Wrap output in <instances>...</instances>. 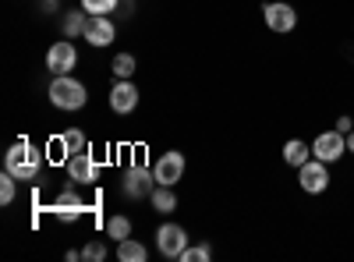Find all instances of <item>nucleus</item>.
<instances>
[{"instance_id": "obj_27", "label": "nucleus", "mask_w": 354, "mask_h": 262, "mask_svg": "<svg viewBox=\"0 0 354 262\" xmlns=\"http://www.w3.org/2000/svg\"><path fill=\"white\" fill-rule=\"evenodd\" d=\"M347 153H351V156H354V131H351V135H347Z\"/></svg>"}, {"instance_id": "obj_20", "label": "nucleus", "mask_w": 354, "mask_h": 262, "mask_svg": "<svg viewBox=\"0 0 354 262\" xmlns=\"http://www.w3.org/2000/svg\"><path fill=\"white\" fill-rule=\"evenodd\" d=\"M61 138H64V149H68V156H75V153H85V149H88V138H85V135H82L78 128L64 131Z\"/></svg>"}, {"instance_id": "obj_3", "label": "nucleus", "mask_w": 354, "mask_h": 262, "mask_svg": "<svg viewBox=\"0 0 354 262\" xmlns=\"http://www.w3.org/2000/svg\"><path fill=\"white\" fill-rule=\"evenodd\" d=\"M262 21H266L270 32L287 36V32L298 28V11H294L287 0H270V4H262Z\"/></svg>"}, {"instance_id": "obj_1", "label": "nucleus", "mask_w": 354, "mask_h": 262, "mask_svg": "<svg viewBox=\"0 0 354 262\" xmlns=\"http://www.w3.org/2000/svg\"><path fill=\"white\" fill-rule=\"evenodd\" d=\"M43 160H46V153H39L32 142H15L11 149H8V156H4V170L8 174H15L18 181H36L39 178V170H43Z\"/></svg>"}, {"instance_id": "obj_4", "label": "nucleus", "mask_w": 354, "mask_h": 262, "mask_svg": "<svg viewBox=\"0 0 354 262\" xmlns=\"http://www.w3.org/2000/svg\"><path fill=\"white\" fill-rule=\"evenodd\" d=\"M344 153H347V135L344 131H319L315 138H312V156L315 160H322V163H340L344 160Z\"/></svg>"}, {"instance_id": "obj_9", "label": "nucleus", "mask_w": 354, "mask_h": 262, "mask_svg": "<svg viewBox=\"0 0 354 262\" xmlns=\"http://www.w3.org/2000/svg\"><path fill=\"white\" fill-rule=\"evenodd\" d=\"M64 167H68V178H71L75 185H96V181H100V160L88 153V149H85V153H75Z\"/></svg>"}, {"instance_id": "obj_8", "label": "nucleus", "mask_w": 354, "mask_h": 262, "mask_svg": "<svg viewBox=\"0 0 354 262\" xmlns=\"http://www.w3.org/2000/svg\"><path fill=\"white\" fill-rule=\"evenodd\" d=\"M153 178H156V185H167V188H174L177 181L185 178V153H177V149L163 153V156L153 163Z\"/></svg>"}, {"instance_id": "obj_28", "label": "nucleus", "mask_w": 354, "mask_h": 262, "mask_svg": "<svg viewBox=\"0 0 354 262\" xmlns=\"http://www.w3.org/2000/svg\"><path fill=\"white\" fill-rule=\"evenodd\" d=\"M43 4H46V8H57V0H43Z\"/></svg>"}, {"instance_id": "obj_17", "label": "nucleus", "mask_w": 354, "mask_h": 262, "mask_svg": "<svg viewBox=\"0 0 354 262\" xmlns=\"http://www.w3.org/2000/svg\"><path fill=\"white\" fill-rule=\"evenodd\" d=\"M149 202H153V209H156L160 216H167V213L177 209V195H174V188H167V185H156L153 195H149Z\"/></svg>"}, {"instance_id": "obj_26", "label": "nucleus", "mask_w": 354, "mask_h": 262, "mask_svg": "<svg viewBox=\"0 0 354 262\" xmlns=\"http://www.w3.org/2000/svg\"><path fill=\"white\" fill-rule=\"evenodd\" d=\"M333 128H337V131H344V135H351V131H354V121H351V113H340Z\"/></svg>"}, {"instance_id": "obj_15", "label": "nucleus", "mask_w": 354, "mask_h": 262, "mask_svg": "<svg viewBox=\"0 0 354 262\" xmlns=\"http://www.w3.org/2000/svg\"><path fill=\"white\" fill-rule=\"evenodd\" d=\"M117 259L121 262H145L149 259V248L135 238H124V241H117Z\"/></svg>"}, {"instance_id": "obj_21", "label": "nucleus", "mask_w": 354, "mask_h": 262, "mask_svg": "<svg viewBox=\"0 0 354 262\" xmlns=\"http://www.w3.org/2000/svg\"><path fill=\"white\" fill-rule=\"evenodd\" d=\"M15 195H18V178L4 170V178H0V206H11Z\"/></svg>"}, {"instance_id": "obj_23", "label": "nucleus", "mask_w": 354, "mask_h": 262, "mask_svg": "<svg viewBox=\"0 0 354 262\" xmlns=\"http://www.w3.org/2000/svg\"><path fill=\"white\" fill-rule=\"evenodd\" d=\"M213 259V248L209 245H188L181 252V262H209Z\"/></svg>"}, {"instance_id": "obj_22", "label": "nucleus", "mask_w": 354, "mask_h": 262, "mask_svg": "<svg viewBox=\"0 0 354 262\" xmlns=\"http://www.w3.org/2000/svg\"><path fill=\"white\" fill-rule=\"evenodd\" d=\"M117 8H121V0H82V11L88 15H110Z\"/></svg>"}, {"instance_id": "obj_19", "label": "nucleus", "mask_w": 354, "mask_h": 262, "mask_svg": "<svg viewBox=\"0 0 354 262\" xmlns=\"http://www.w3.org/2000/svg\"><path fill=\"white\" fill-rule=\"evenodd\" d=\"M110 71H113L117 78H135V71H138L135 53H117V57H113V64H110Z\"/></svg>"}, {"instance_id": "obj_13", "label": "nucleus", "mask_w": 354, "mask_h": 262, "mask_svg": "<svg viewBox=\"0 0 354 262\" xmlns=\"http://www.w3.org/2000/svg\"><path fill=\"white\" fill-rule=\"evenodd\" d=\"M85 39H88V46H110L117 39V25L110 21V15H93L88 18Z\"/></svg>"}, {"instance_id": "obj_14", "label": "nucleus", "mask_w": 354, "mask_h": 262, "mask_svg": "<svg viewBox=\"0 0 354 262\" xmlns=\"http://www.w3.org/2000/svg\"><path fill=\"white\" fill-rule=\"evenodd\" d=\"M308 160H312V142H305V138H287V142H283V163H287V167L298 170V167H305Z\"/></svg>"}, {"instance_id": "obj_6", "label": "nucleus", "mask_w": 354, "mask_h": 262, "mask_svg": "<svg viewBox=\"0 0 354 262\" xmlns=\"http://www.w3.org/2000/svg\"><path fill=\"white\" fill-rule=\"evenodd\" d=\"M330 163H322V160H308L305 167H298V185H301V191L305 195H322L330 188Z\"/></svg>"}, {"instance_id": "obj_5", "label": "nucleus", "mask_w": 354, "mask_h": 262, "mask_svg": "<svg viewBox=\"0 0 354 262\" xmlns=\"http://www.w3.org/2000/svg\"><path fill=\"white\" fill-rule=\"evenodd\" d=\"M192 245V238H188V230L181 227V223H160V230H156V248H160V255L163 259H181V252Z\"/></svg>"}, {"instance_id": "obj_11", "label": "nucleus", "mask_w": 354, "mask_h": 262, "mask_svg": "<svg viewBox=\"0 0 354 262\" xmlns=\"http://www.w3.org/2000/svg\"><path fill=\"white\" fill-rule=\"evenodd\" d=\"M124 195L128 198H149L153 188H156V178H153V170H145L142 163H131V170L124 174Z\"/></svg>"}, {"instance_id": "obj_2", "label": "nucleus", "mask_w": 354, "mask_h": 262, "mask_svg": "<svg viewBox=\"0 0 354 262\" xmlns=\"http://www.w3.org/2000/svg\"><path fill=\"white\" fill-rule=\"evenodd\" d=\"M46 96H50V103L57 110H64V113H75V110H82L88 103V89L78 78H71V75H53Z\"/></svg>"}, {"instance_id": "obj_7", "label": "nucleus", "mask_w": 354, "mask_h": 262, "mask_svg": "<svg viewBox=\"0 0 354 262\" xmlns=\"http://www.w3.org/2000/svg\"><path fill=\"white\" fill-rule=\"evenodd\" d=\"M78 68V50L71 39H61L46 50V71L50 75H71Z\"/></svg>"}, {"instance_id": "obj_10", "label": "nucleus", "mask_w": 354, "mask_h": 262, "mask_svg": "<svg viewBox=\"0 0 354 262\" xmlns=\"http://www.w3.org/2000/svg\"><path fill=\"white\" fill-rule=\"evenodd\" d=\"M135 106H138V85H135V78H117L113 89H110V110L124 118V113H135Z\"/></svg>"}, {"instance_id": "obj_25", "label": "nucleus", "mask_w": 354, "mask_h": 262, "mask_svg": "<svg viewBox=\"0 0 354 262\" xmlns=\"http://www.w3.org/2000/svg\"><path fill=\"white\" fill-rule=\"evenodd\" d=\"M82 259H85V262H103V259H106V241H88V245L82 248Z\"/></svg>"}, {"instance_id": "obj_24", "label": "nucleus", "mask_w": 354, "mask_h": 262, "mask_svg": "<svg viewBox=\"0 0 354 262\" xmlns=\"http://www.w3.org/2000/svg\"><path fill=\"white\" fill-rule=\"evenodd\" d=\"M46 160H53V163H68V160H71L68 149H64V138H61V135L50 138V145H46Z\"/></svg>"}, {"instance_id": "obj_16", "label": "nucleus", "mask_w": 354, "mask_h": 262, "mask_svg": "<svg viewBox=\"0 0 354 262\" xmlns=\"http://www.w3.org/2000/svg\"><path fill=\"white\" fill-rule=\"evenodd\" d=\"M88 18H93L88 11H78V8L68 11V15H64V39H78V36H85Z\"/></svg>"}, {"instance_id": "obj_18", "label": "nucleus", "mask_w": 354, "mask_h": 262, "mask_svg": "<svg viewBox=\"0 0 354 262\" xmlns=\"http://www.w3.org/2000/svg\"><path fill=\"white\" fill-rule=\"evenodd\" d=\"M124 238H131V220L117 213L106 220V241H124Z\"/></svg>"}, {"instance_id": "obj_12", "label": "nucleus", "mask_w": 354, "mask_h": 262, "mask_svg": "<svg viewBox=\"0 0 354 262\" xmlns=\"http://www.w3.org/2000/svg\"><path fill=\"white\" fill-rule=\"evenodd\" d=\"M50 209H53V216L61 220V223H75V220L82 216V209H85V202L78 198L75 188H64L61 195L53 198V206H50Z\"/></svg>"}]
</instances>
